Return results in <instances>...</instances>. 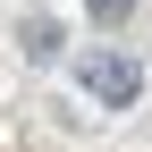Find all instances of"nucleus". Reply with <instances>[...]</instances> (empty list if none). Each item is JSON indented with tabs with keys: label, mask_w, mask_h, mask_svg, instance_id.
Returning <instances> with one entry per match:
<instances>
[{
	"label": "nucleus",
	"mask_w": 152,
	"mask_h": 152,
	"mask_svg": "<svg viewBox=\"0 0 152 152\" xmlns=\"http://www.w3.org/2000/svg\"><path fill=\"white\" fill-rule=\"evenodd\" d=\"M76 85H85L102 110H127V102H144V68L127 59V51H85V59H76Z\"/></svg>",
	"instance_id": "obj_1"
},
{
	"label": "nucleus",
	"mask_w": 152,
	"mask_h": 152,
	"mask_svg": "<svg viewBox=\"0 0 152 152\" xmlns=\"http://www.w3.org/2000/svg\"><path fill=\"white\" fill-rule=\"evenodd\" d=\"M26 51H34V59H51V51H59V26H51V17H34V26H26Z\"/></svg>",
	"instance_id": "obj_2"
},
{
	"label": "nucleus",
	"mask_w": 152,
	"mask_h": 152,
	"mask_svg": "<svg viewBox=\"0 0 152 152\" xmlns=\"http://www.w3.org/2000/svg\"><path fill=\"white\" fill-rule=\"evenodd\" d=\"M93 9V26H118V17H135V0H85Z\"/></svg>",
	"instance_id": "obj_3"
}]
</instances>
